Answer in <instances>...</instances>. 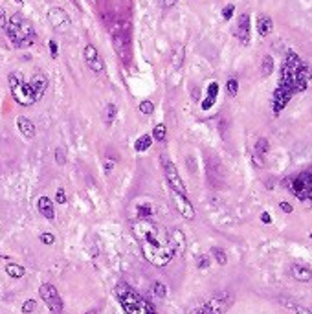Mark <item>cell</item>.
Here are the masks:
<instances>
[{
    "mask_svg": "<svg viewBox=\"0 0 312 314\" xmlns=\"http://www.w3.org/2000/svg\"><path fill=\"white\" fill-rule=\"evenodd\" d=\"M226 90H228V94L232 97L237 96V92H239V81L235 79V77H230L228 79V83H226Z\"/></svg>",
    "mask_w": 312,
    "mask_h": 314,
    "instance_id": "obj_29",
    "label": "cell"
},
{
    "mask_svg": "<svg viewBox=\"0 0 312 314\" xmlns=\"http://www.w3.org/2000/svg\"><path fill=\"white\" fill-rule=\"evenodd\" d=\"M217 94H219V83H211L208 87V97L217 99Z\"/></svg>",
    "mask_w": 312,
    "mask_h": 314,
    "instance_id": "obj_37",
    "label": "cell"
},
{
    "mask_svg": "<svg viewBox=\"0 0 312 314\" xmlns=\"http://www.w3.org/2000/svg\"><path fill=\"white\" fill-rule=\"evenodd\" d=\"M169 195H171V199H173V204H175V208L178 210V213H180L184 219L193 221L196 213H195V208H193V204H191V200L188 199V195H182V193L175 191V189H171V187H169Z\"/></svg>",
    "mask_w": 312,
    "mask_h": 314,
    "instance_id": "obj_9",
    "label": "cell"
},
{
    "mask_svg": "<svg viewBox=\"0 0 312 314\" xmlns=\"http://www.w3.org/2000/svg\"><path fill=\"white\" fill-rule=\"evenodd\" d=\"M30 87H32V90H33L35 101H39L40 97L44 96L46 89H48V77H46L44 74L37 72V74L32 77V81H30Z\"/></svg>",
    "mask_w": 312,
    "mask_h": 314,
    "instance_id": "obj_14",
    "label": "cell"
},
{
    "mask_svg": "<svg viewBox=\"0 0 312 314\" xmlns=\"http://www.w3.org/2000/svg\"><path fill=\"white\" fill-rule=\"evenodd\" d=\"M7 83H9V90H11V96L19 105L22 107H32L35 101V96H33V90L30 87V83H26L19 72H11L9 77H7Z\"/></svg>",
    "mask_w": 312,
    "mask_h": 314,
    "instance_id": "obj_4",
    "label": "cell"
},
{
    "mask_svg": "<svg viewBox=\"0 0 312 314\" xmlns=\"http://www.w3.org/2000/svg\"><path fill=\"white\" fill-rule=\"evenodd\" d=\"M17 127L26 138H33L35 136V125L32 123V120H28L26 116H19L17 118Z\"/></svg>",
    "mask_w": 312,
    "mask_h": 314,
    "instance_id": "obj_20",
    "label": "cell"
},
{
    "mask_svg": "<svg viewBox=\"0 0 312 314\" xmlns=\"http://www.w3.org/2000/svg\"><path fill=\"white\" fill-rule=\"evenodd\" d=\"M290 274H292L294 279H296V281H299V283L312 281V270L309 269V267H305V265L294 263L292 267H290Z\"/></svg>",
    "mask_w": 312,
    "mask_h": 314,
    "instance_id": "obj_16",
    "label": "cell"
},
{
    "mask_svg": "<svg viewBox=\"0 0 312 314\" xmlns=\"http://www.w3.org/2000/svg\"><path fill=\"white\" fill-rule=\"evenodd\" d=\"M176 4V0H163V7H171V6H175Z\"/></svg>",
    "mask_w": 312,
    "mask_h": 314,
    "instance_id": "obj_46",
    "label": "cell"
},
{
    "mask_svg": "<svg viewBox=\"0 0 312 314\" xmlns=\"http://www.w3.org/2000/svg\"><path fill=\"white\" fill-rule=\"evenodd\" d=\"M50 51H52V57H57V43L50 41Z\"/></svg>",
    "mask_w": 312,
    "mask_h": 314,
    "instance_id": "obj_45",
    "label": "cell"
},
{
    "mask_svg": "<svg viewBox=\"0 0 312 314\" xmlns=\"http://www.w3.org/2000/svg\"><path fill=\"white\" fill-rule=\"evenodd\" d=\"M286 184L294 197H298L299 200H307L312 197V173L309 169L299 175H294L292 179L286 180Z\"/></svg>",
    "mask_w": 312,
    "mask_h": 314,
    "instance_id": "obj_5",
    "label": "cell"
},
{
    "mask_svg": "<svg viewBox=\"0 0 312 314\" xmlns=\"http://www.w3.org/2000/svg\"><path fill=\"white\" fill-rule=\"evenodd\" d=\"M273 72V59L272 55H265L263 61H261V74L263 76H270Z\"/></svg>",
    "mask_w": 312,
    "mask_h": 314,
    "instance_id": "obj_26",
    "label": "cell"
},
{
    "mask_svg": "<svg viewBox=\"0 0 312 314\" xmlns=\"http://www.w3.org/2000/svg\"><path fill=\"white\" fill-rule=\"evenodd\" d=\"M261 221H263L265 224H270V223H272V217H270V213H268V212L261 213Z\"/></svg>",
    "mask_w": 312,
    "mask_h": 314,
    "instance_id": "obj_43",
    "label": "cell"
},
{
    "mask_svg": "<svg viewBox=\"0 0 312 314\" xmlns=\"http://www.w3.org/2000/svg\"><path fill=\"white\" fill-rule=\"evenodd\" d=\"M6 274L9 277H13V279H19V277H22L26 274V270H24V267H20V265L9 263L6 265Z\"/></svg>",
    "mask_w": 312,
    "mask_h": 314,
    "instance_id": "obj_24",
    "label": "cell"
},
{
    "mask_svg": "<svg viewBox=\"0 0 312 314\" xmlns=\"http://www.w3.org/2000/svg\"><path fill=\"white\" fill-rule=\"evenodd\" d=\"M196 267H198L200 270L208 269V267H209V257L208 256H200L198 259H196Z\"/></svg>",
    "mask_w": 312,
    "mask_h": 314,
    "instance_id": "obj_38",
    "label": "cell"
},
{
    "mask_svg": "<svg viewBox=\"0 0 312 314\" xmlns=\"http://www.w3.org/2000/svg\"><path fill=\"white\" fill-rule=\"evenodd\" d=\"M35 307H37V303L33 302V300H28V302H24V305H22V313L30 314V313L35 311Z\"/></svg>",
    "mask_w": 312,
    "mask_h": 314,
    "instance_id": "obj_36",
    "label": "cell"
},
{
    "mask_svg": "<svg viewBox=\"0 0 312 314\" xmlns=\"http://www.w3.org/2000/svg\"><path fill=\"white\" fill-rule=\"evenodd\" d=\"M213 103H215V99H211V97L206 96V99L202 101V109H204V110H209L211 107H213Z\"/></svg>",
    "mask_w": 312,
    "mask_h": 314,
    "instance_id": "obj_40",
    "label": "cell"
},
{
    "mask_svg": "<svg viewBox=\"0 0 312 314\" xmlns=\"http://www.w3.org/2000/svg\"><path fill=\"white\" fill-rule=\"evenodd\" d=\"M235 35L241 41V45H250V15L248 13H242L239 20H237V30H235Z\"/></svg>",
    "mask_w": 312,
    "mask_h": 314,
    "instance_id": "obj_13",
    "label": "cell"
},
{
    "mask_svg": "<svg viewBox=\"0 0 312 314\" xmlns=\"http://www.w3.org/2000/svg\"><path fill=\"white\" fill-rule=\"evenodd\" d=\"M182 59H184V46H180L178 51L175 53V57H173V66H175V68H180V66H182Z\"/></svg>",
    "mask_w": 312,
    "mask_h": 314,
    "instance_id": "obj_33",
    "label": "cell"
},
{
    "mask_svg": "<svg viewBox=\"0 0 312 314\" xmlns=\"http://www.w3.org/2000/svg\"><path fill=\"white\" fill-rule=\"evenodd\" d=\"M86 314H98V311H96V309H92L90 313H86Z\"/></svg>",
    "mask_w": 312,
    "mask_h": 314,
    "instance_id": "obj_47",
    "label": "cell"
},
{
    "mask_svg": "<svg viewBox=\"0 0 312 314\" xmlns=\"http://www.w3.org/2000/svg\"><path fill=\"white\" fill-rule=\"evenodd\" d=\"M162 162H163V177L167 180V186L171 189H175V191L186 195L188 191H186V186H184V182L180 179V175H178V169L175 167V164L167 156H162Z\"/></svg>",
    "mask_w": 312,
    "mask_h": 314,
    "instance_id": "obj_6",
    "label": "cell"
},
{
    "mask_svg": "<svg viewBox=\"0 0 312 314\" xmlns=\"http://www.w3.org/2000/svg\"><path fill=\"white\" fill-rule=\"evenodd\" d=\"M153 110H155V105H153V101L145 99V101L140 103V112H142V114H151Z\"/></svg>",
    "mask_w": 312,
    "mask_h": 314,
    "instance_id": "obj_32",
    "label": "cell"
},
{
    "mask_svg": "<svg viewBox=\"0 0 312 314\" xmlns=\"http://www.w3.org/2000/svg\"><path fill=\"white\" fill-rule=\"evenodd\" d=\"M279 206H281V210H283L285 213H292V212H294V208H292L290 204H288V202H281Z\"/></svg>",
    "mask_w": 312,
    "mask_h": 314,
    "instance_id": "obj_44",
    "label": "cell"
},
{
    "mask_svg": "<svg viewBox=\"0 0 312 314\" xmlns=\"http://www.w3.org/2000/svg\"><path fill=\"white\" fill-rule=\"evenodd\" d=\"M234 11H235V6L234 4H228L224 9H222V19L224 20H230L232 17H234Z\"/></svg>",
    "mask_w": 312,
    "mask_h": 314,
    "instance_id": "obj_34",
    "label": "cell"
},
{
    "mask_svg": "<svg viewBox=\"0 0 312 314\" xmlns=\"http://www.w3.org/2000/svg\"><path fill=\"white\" fill-rule=\"evenodd\" d=\"M39 294H40V298L46 302L48 309H50L53 314H61V311H63V300H61V296H59L57 289H55L53 285H50V283L40 285Z\"/></svg>",
    "mask_w": 312,
    "mask_h": 314,
    "instance_id": "obj_8",
    "label": "cell"
},
{
    "mask_svg": "<svg viewBox=\"0 0 312 314\" xmlns=\"http://www.w3.org/2000/svg\"><path fill=\"white\" fill-rule=\"evenodd\" d=\"M268 153V140L267 138H259L255 141V149H254V160L257 166H263L265 164V154Z\"/></svg>",
    "mask_w": 312,
    "mask_h": 314,
    "instance_id": "obj_19",
    "label": "cell"
},
{
    "mask_svg": "<svg viewBox=\"0 0 312 314\" xmlns=\"http://www.w3.org/2000/svg\"><path fill=\"white\" fill-rule=\"evenodd\" d=\"M153 140L156 141H163L165 140V136H167V127L163 125V123H158L155 129H153Z\"/></svg>",
    "mask_w": 312,
    "mask_h": 314,
    "instance_id": "obj_27",
    "label": "cell"
},
{
    "mask_svg": "<svg viewBox=\"0 0 312 314\" xmlns=\"http://www.w3.org/2000/svg\"><path fill=\"white\" fill-rule=\"evenodd\" d=\"M83 55H85V61H86V64L90 66V70L98 72V74L105 70V63H103V59L99 57V53H98V50H96V46L86 45L85 51H83Z\"/></svg>",
    "mask_w": 312,
    "mask_h": 314,
    "instance_id": "obj_11",
    "label": "cell"
},
{
    "mask_svg": "<svg viewBox=\"0 0 312 314\" xmlns=\"http://www.w3.org/2000/svg\"><path fill=\"white\" fill-rule=\"evenodd\" d=\"M112 167H114V160H112V158H107V160H105V164H103L105 173H111Z\"/></svg>",
    "mask_w": 312,
    "mask_h": 314,
    "instance_id": "obj_41",
    "label": "cell"
},
{
    "mask_svg": "<svg viewBox=\"0 0 312 314\" xmlns=\"http://www.w3.org/2000/svg\"><path fill=\"white\" fill-rule=\"evenodd\" d=\"M277 302H279L281 305H283V307L286 309V311H290L292 314H312L311 309L303 307L301 303L294 302V300H288V298H279Z\"/></svg>",
    "mask_w": 312,
    "mask_h": 314,
    "instance_id": "obj_18",
    "label": "cell"
},
{
    "mask_svg": "<svg viewBox=\"0 0 312 314\" xmlns=\"http://www.w3.org/2000/svg\"><path fill=\"white\" fill-rule=\"evenodd\" d=\"M116 114H117L116 105H114V103H109V105L105 107V110H103V120H105V123H107V125H111V123L114 122Z\"/></svg>",
    "mask_w": 312,
    "mask_h": 314,
    "instance_id": "obj_25",
    "label": "cell"
},
{
    "mask_svg": "<svg viewBox=\"0 0 312 314\" xmlns=\"http://www.w3.org/2000/svg\"><path fill=\"white\" fill-rule=\"evenodd\" d=\"M153 145V136L151 135H143L140 136L136 141H134V151H138V153H145L147 149Z\"/></svg>",
    "mask_w": 312,
    "mask_h": 314,
    "instance_id": "obj_23",
    "label": "cell"
},
{
    "mask_svg": "<svg viewBox=\"0 0 312 314\" xmlns=\"http://www.w3.org/2000/svg\"><path fill=\"white\" fill-rule=\"evenodd\" d=\"M53 241H55V237H53L52 233H42V235H40V243H44V244H53Z\"/></svg>",
    "mask_w": 312,
    "mask_h": 314,
    "instance_id": "obj_39",
    "label": "cell"
},
{
    "mask_svg": "<svg viewBox=\"0 0 312 314\" xmlns=\"http://www.w3.org/2000/svg\"><path fill=\"white\" fill-rule=\"evenodd\" d=\"M132 233L142 248L143 257L153 267L162 269L173 261L175 246L171 241L169 231L155 219H136L132 221Z\"/></svg>",
    "mask_w": 312,
    "mask_h": 314,
    "instance_id": "obj_1",
    "label": "cell"
},
{
    "mask_svg": "<svg viewBox=\"0 0 312 314\" xmlns=\"http://www.w3.org/2000/svg\"><path fill=\"white\" fill-rule=\"evenodd\" d=\"M37 208H39V213L46 219V221H53V219H55V210H53L52 199H48V197H39V200H37Z\"/></svg>",
    "mask_w": 312,
    "mask_h": 314,
    "instance_id": "obj_17",
    "label": "cell"
},
{
    "mask_svg": "<svg viewBox=\"0 0 312 314\" xmlns=\"http://www.w3.org/2000/svg\"><path fill=\"white\" fill-rule=\"evenodd\" d=\"M273 30V22L272 19L268 17V15H259V19H257V32H259L261 37H267L270 35V32Z\"/></svg>",
    "mask_w": 312,
    "mask_h": 314,
    "instance_id": "obj_22",
    "label": "cell"
},
{
    "mask_svg": "<svg viewBox=\"0 0 312 314\" xmlns=\"http://www.w3.org/2000/svg\"><path fill=\"white\" fill-rule=\"evenodd\" d=\"M55 162H57L59 166H65L66 164V151L63 147L55 149Z\"/></svg>",
    "mask_w": 312,
    "mask_h": 314,
    "instance_id": "obj_31",
    "label": "cell"
},
{
    "mask_svg": "<svg viewBox=\"0 0 312 314\" xmlns=\"http://www.w3.org/2000/svg\"><path fill=\"white\" fill-rule=\"evenodd\" d=\"M169 235L171 241H173V246H175V254L182 256L184 252H186V237H184V233L180 230H173Z\"/></svg>",
    "mask_w": 312,
    "mask_h": 314,
    "instance_id": "obj_21",
    "label": "cell"
},
{
    "mask_svg": "<svg viewBox=\"0 0 312 314\" xmlns=\"http://www.w3.org/2000/svg\"><path fill=\"white\" fill-rule=\"evenodd\" d=\"M7 26V15H6V11L0 7V28H6Z\"/></svg>",
    "mask_w": 312,
    "mask_h": 314,
    "instance_id": "obj_42",
    "label": "cell"
},
{
    "mask_svg": "<svg viewBox=\"0 0 312 314\" xmlns=\"http://www.w3.org/2000/svg\"><path fill=\"white\" fill-rule=\"evenodd\" d=\"M48 20L55 32H68L72 26V20L68 17V13L63 7H50L48 9Z\"/></svg>",
    "mask_w": 312,
    "mask_h": 314,
    "instance_id": "obj_10",
    "label": "cell"
},
{
    "mask_svg": "<svg viewBox=\"0 0 312 314\" xmlns=\"http://www.w3.org/2000/svg\"><path fill=\"white\" fill-rule=\"evenodd\" d=\"M311 68H309V64L303 63L301 66L298 68V72H296V92H303V90H307V87H309V81H311Z\"/></svg>",
    "mask_w": 312,
    "mask_h": 314,
    "instance_id": "obj_15",
    "label": "cell"
},
{
    "mask_svg": "<svg viewBox=\"0 0 312 314\" xmlns=\"http://www.w3.org/2000/svg\"><path fill=\"white\" fill-rule=\"evenodd\" d=\"M112 45H114V50L116 53L119 55V59L123 61L125 64H129L130 61V39H129V33L125 32V30H116V32H112Z\"/></svg>",
    "mask_w": 312,
    "mask_h": 314,
    "instance_id": "obj_7",
    "label": "cell"
},
{
    "mask_svg": "<svg viewBox=\"0 0 312 314\" xmlns=\"http://www.w3.org/2000/svg\"><path fill=\"white\" fill-rule=\"evenodd\" d=\"M292 96H294L292 92H288V90L277 87V89H275V92H273V96H272V110H273V114H279L281 110H283L286 105H288V101L292 99Z\"/></svg>",
    "mask_w": 312,
    "mask_h": 314,
    "instance_id": "obj_12",
    "label": "cell"
},
{
    "mask_svg": "<svg viewBox=\"0 0 312 314\" xmlns=\"http://www.w3.org/2000/svg\"><path fill=\"white\" fill-rule=\"evenodd\" d=\"M309 171H311V173H312V167H309Z\"/></svg>",
    "mask_w": 312,
    "mask_h": 314,
    "instance_id": "obj_48",
    "label": "cell"
},
{
    "mask_svg": "<svg viewBox=\"0 0 312 314\" xmlns=\"http://www.w3.org/2000/svg\"><path fill=\"white\" fill-rule=\"evenodd\" d=\"M17 2H22V0H17Z\"/></svg>",
    "mask_w": 312,
    "mask_h": 314,
    "instance_id": "obj_49",
    "label": "cell"
},
{
    "mask_svg": "<svg viewBox=\"0 0 312 314\" xmlns=\"http://www.w3.org/2000/svg\"><path fill=\"white\" fill-rule=\"evenodd\" d=\"M6 33L9 43L15 48H28L35 43V30H33L32 22L20 13L11 15V19L7 20Z\"/></svg>",
    "mask_w": 312,
    "mask_h": 314,
    "instance_id": "obj_2",
    "label": "cell"
},
{
    "mask_svg": "<svg viewBox=\"0 0 312 314\" xmlns=\"http://www.w3.org/2000/svg\"><path fill=\"white\" fill-rule=\"evenodd\" d=\"M55 202H57V204H61V206L66 204V193H65V189H63V187H59L57 193H55Z\"/></svg>",
    "mask_w": 312,
    "mask_h": 314,
    "instance_id": "obj_35",
    "label": "cell"
},
{
    "mask_svg": "<svg viewBox=\"0 0 312 314\" xmlns=\"http://www.w3.org/2000/svg\"><path fill=\"white\" fill-rule=\"evenodd\" d=\"M211 254H213L215 261L221 265V267H224V265L228 263V256L226 252L222 250V248H219V246H215V248H211Z\"/></svg>",
    "mask_w": 312,
    "mask_h": 314,
    "instance_id": "obj_28",
    "label": "cell"
},
{
    "mask_svg": "<svg viewBox=\"0 0 312 314\" xmlns=\"http://www.w3.org/2000/svg\"><path fill=\"white\" fill-rule=\"evenodd\" d=\"M153 294L158 296V298H165V294H167V287H165L162 281H156L155 285H153Z\"/></svg>",
    "mask_w": 312,
    "mask_h": 314,
    "instance_id": "obj_30",
    "label": "cell"
},
{
    "mask_svg": "<svg viewBox=\"0 0 312 314\" xmlns=\"http://www.w3.org/2000/svg\"><path fill=\"white\" fill-rule=\"evenodd\" d=\"M114 292H116V298L121 303L125 314H156L153 303L142 298L134 289H130L127 283L116 285Z\"/></svg>",
    "mask_w": 312,
    "mask_h": 314,
    "instance_id": "obj_3",
    "label": "cell"
}]
</instances>
